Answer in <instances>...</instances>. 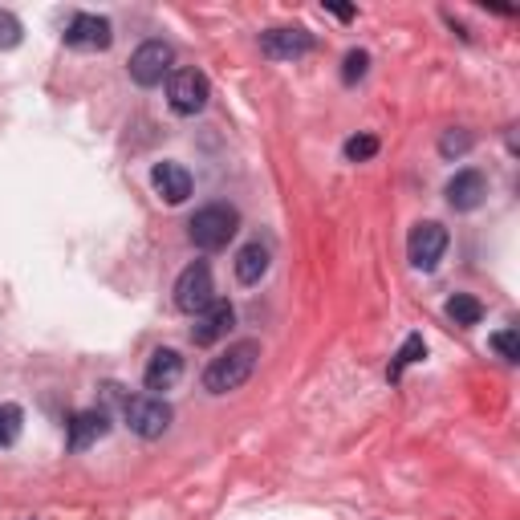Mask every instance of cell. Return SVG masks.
Segmentation results:
<instances>
[{"instance_id":"5","label":"cell","mask_w":520,"mask_h":520,"mask_svg":"<svg viewBox=\"0 0 520 520\" xmlns=\"http://www.w3.org/2000/svg\"><path fill=\"white\" fill-rule=\"evenodd\" d=\"M175 411L167 399L159 395H135V399H126V427L135 431L139 439H159L167 427H171Z\"/></svg>"},{"instance_id":"23","label":"cell","mask_w":520,"mask_h":520,"mask_svg":"<svg viewBox=\"0 0 520 520\" xmlns=\"http://www.w3.org/2000/svg\"><path fill=\"white\" fill-rule=\"evenodd\" d=\"M492 350H496L504 362H520V338H516V330H500V334H492Z\"/></svg>"},{"instance_id":"7","label":"cell","mask_w":520,"mask_h":520,"mask_svg":"<svg viewBox=\"0 0 520 520\" xmlns=\"http://www.w3.org/2000/svg\"><path fill=\"white\" fill-rule=\"evenodd\" d=\"M443 252H447V228H443V224L423 220V224L411 228V236H407V256H411L415 269L431 273L439 260H443Z\"/></svg>"},{"instance_id":"4","label":"cell","mask_w":520,"mask_h":520,"mask_svg":"<svg viewBox=\"0 0 520 520\" xmlns=\"http://www.w3.org/2000/svg\"><path fill=\"white\" fill-rule=\"evenodd\" d=\"M208 98H212L208 74L191 70V65H187V70H171V78H167V102H171L175 114H183V118L200 114L208 106Z\"/></svg>"},{"instance_id":"15","label":"cell","mask_w":520,"mask_h":520,"mask_svg":"<svg viewBox=\"0 0 520 520\" xmlns=\"http://www.w3.org/2000/svg\"><path fill=\"white\" fill-rule=\"evenodd\" d=\"M265 273H269V244L248 240L236 252V281L240 285H260V277H265Z\"/></svg>"},{"instance_id":"19","label":"cell","mask_w":520,"mask_h":520,"mask_svg":"<svg viewBox=\"0 0 520 520\" xmlns=\"http://www.w3.org/2000/svg\"><path fill=\"white\" fill-rule=\"evenodd\" d=\"M25 431V411L17 403H0V447H13Z\"/></svg>"},{"instance_id":"6","label":"cell","mask_w":520,"mask_h":520,"mask_svg":"<svg viewBox=\"0 0 520 520\" xmlns=\"http://www.w3.org/2000/svg\"><path fill=\"white\" fill-rule=\"evenodd\" d=\"M175 65V49L167 41H143L135 53H130V78L139 86H163V78H171Z\"/></svg>"},{"instance_id":"1","label":"cell","mask_w":520,"mask_h":520,"mask_svg":"<svg viewBox=\"0 0 520 520\" xmlns=\"http://www.w3.org/2000/svg\"><path fill=\"white\" fill-rule=\"evenodd\" d=\"M256 362H260V342L248 338V342L228 346L220 358L208 362V370H204V390H208V395H228V390H240V386L252 378Z\"/></svg>"},{"instance_id":"11","label":"cell","mask_w":520,"mask_h":520,"mask_svg":"<svg viewBox=\"0 0 520 520\" xmlns=\"http://www.w3.org/2000/svg\"><path fill=\"white\" fill-rule=\"evenodd\" d=\"M260 53L273 57V61L305 57V53H313V33H305V29H269V33H260Z\"/></svg>"},{"instance_id":"21","label":"cell","mask_w":520,"mask_h":520,"mask_svg":"<svg viewBox=\"0 0 520 520\" xmlns=\"http://www.w3.org/2000/svg\"><path fill=\"white\" fill-rule=\"evenodd\" d=\"M378 155V139L374 135H354V139H346V159L350 163H366V159H374Z\"/></svg>"},{"instance_id":"2","label":"cell","mask_w":520,"mask_h":520,"mask_svg":"<svg viewBox=\"0 0 520 520\" xmlns=\"http://www.w3.org/2000/svg\"><path fill=\"white\" fill-rule=\"evenodd\" d=\"M240 232V212L232 204H208L200 208L191 220H187V236L195 248H204V252H220L228 248V240Z\"/></svg>"},{"instance_id":"10","label":"cell","mask_w":520,"mask_h":520,"mask_svg":"<svg viewBox=\"0 0 520 520\" xmlns=\"http://www.w3.org/2000/svg\"><path fill=\"white\" fill-rule=\"evenodd\" d=\"M232 321H236V309L224 301V297H216L204 313H195V325H191V342L195 346H216L228 330H232Z\"/></svg>"},{"instance_id":"14","label":"cell","mask_w":520,"mask_h":520,"mask_svg":"<svg viewBox=\"0 0 520 520\" xmlns=\"http://www.w3.org/2000/svg\"><path fill=\"white\" fill-rule=\"evenodd\" d=\"M151 183H155V191L163 195L167 204H183L187 195H191V171L179 167V163H159L151 171Z\"/></svg>"},{"instance_id":"9","label":"cell","mask_w":520,"mask_h":520,"mask_svg":"<svg viewBox=\"0 0 520 520\" xmlns=\"http://www.w3.org/2000/svg\"><path fill=\"white\" fill-rule=\"evenodd\" d=\"M447 204L455 208V212H476L480 204H484V195H488V179H484V171H476V167H468V171H455L451 179H447Z\"/></svg>"},{"instance_id":"12","label":"cell","mask_w":520,"mask_h":520,"mask_svg":"<svg viewBox=\"0 0 520 520\" xmlns=\"http://www.w3.org/2000/svg\"><path fill=\"white\" fill-rule=\"evenodd\" d=\"M65 435H70V451H86V447H94L98 439L110 435V415L98 411V407L78 411L70 423H65Z\"/></svg>"},{"instance_id":"17","label":"cell","mask_w":520,"mask_h":520,"mask_svg":"<svg viewBox=\"0 0 520 520\" xmlns=\"http://www.w3.org/2000/svg\"><path fill=\"white\" fill-rule=\"evenodd\" d=\"M423 354H427V342H423V334H411V338L403 342V350L395 354V362H390L386 378H390V382H399V378H403V370H407L411 362H419Z\"/></svg>"},{"instance_id":"13","label":"cell","mask_w":520,"mask_h":520,"mask_svg":"<svg viewBox=\"0 0 520 520\" xmlns=\"http://www.w3.org/2000/svg\"><path fill=\"white\" fill-rule=\"evenodd\" d=\"M179 378H183L179 350H155L151 362H147V370H143V386L151 390V395H159V390H171Z\"/></svg>"},{"instance_id":"18","label":"cell","mask_w":520,"mask_h":520,"mask_svg":"<svg viewBox=\"0 0 520 520\" xmlns=\"http://www.w3.org/2000/svg\"><path fill=\"white\" fill-rule=\"evenodd\" d=\"M472 147H476V139H472V130H464V126H451V130H443V135H439V155L443 159H460Z\"/></svg>"},{"instance_id":"3","label":"cell","mask_w":520,"mask_h":520,"mask_svg":"<svg viewBox=\"0 0 520 520\" xmlns=\"http://www.w3.org/2000/svg\"><path fill=\"white\" fill-rule=\"evenodd\" d=\"M216 301V281H212V265L208 260H191L175 281V309L179 313H204Z\"/></svg>"},{"instance_id":"22","label":"cell","mask_w":520,"mask_h":520,"mask_svg":"<svg viewBox=\"0 0 520 520\" xmlns=\"http://www.w3.org/2000/svg\"><path fill=\"white\" fill-rule=\"evenodd\" d=\"M21 21L9 13V9H0V49H17L21 45Z\"/></svg>"},{"instance_id":"24","label":"cell","mask_w":520,"mask_h":520,"mask_svg":"<svg viewBox=\"0 0 520 520\" xmlns=\"http://www.w3.org/2000/svg\"><path fill=\"white\" fill-rule=\"evenodd\" d=\"M325 9H330L338 21H350V17H354V9H350V5H325Z\"/></svg>"},{"instance_id":"20","label":"cell","mask_w":520,"mask_h":520,"mask_svg":"<svg viewBox=\"0 0 520 520\" xmlns=\"http://www.w3.org/2000/svg\"><path fill=\"white\" fill-rule=\"evenodd\" d=\"M366 70H370V53H366V49H350L346 61H342V82L354 86V82L366 78Z\"/></svg>"},{"instance_id":"8","label":"cell","mask_w":520,"mask_h":520,"mask_svg":"<svg viewBox=\"0 0 520 520\" xmlns=\"http://www.w3.org/2000/svg\"><path fill=\"white\" fill-rule=\"evenodd\" d=\"M110 41H114V25L98 13H78L70 21V29H65V45L82 49V53H102V49H110Z\"/></svg>"},{"instance_id":"16","label":"cell","mask_w":520,"mask_h":520,"mask_svg":"<svg viewBox=\"0 0 520 520\" xmlns=\"http://www.w3.org/2000/svg\"><path fill=\"white\" fill-rule=\"evenodd\" d=\"M447 317H451L455 325H480V321H484V305H480L472 293H455V297L447 301Z\"/></svg>"}]
</instances>
